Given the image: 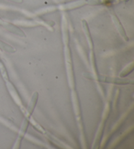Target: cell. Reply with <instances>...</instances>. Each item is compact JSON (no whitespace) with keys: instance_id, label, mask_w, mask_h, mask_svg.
<instances>
[{"instance_id":"6da1fadb","label":"cell","mask_w":134,"mask_h":149,"mask_svg":"<svg viewBox=\"0 0 134 149\" xmlns=\"http://www.w3.org/2000/svg\"><path fill=\"white\" fill-rule=\"evenodd\" d=\"M113 21H114L115 24L116 25V26H117V29L118 30V31H119V32L120 33L121 35H122V36H123V38H124L126 40H128L127 36H126V35L125 34L124 30L122 26V24H120V22L119 20H118L117 18L115 16H113Z\"/></svg>"},{"instance_id":"7a4b0ae2","label":"cell","mask_w":134,"mask_h":149,"mask_svg":"<svg viewBox=\"0 0 134 149\" xmlns=\"http://www.w3.org/2000/svg\"><path fill=\"white\" fill-rule=\"evenodd\" d=\"M85 3H86V1L85 0H79L77 1H74L72 2V3L66 4L65 6H64V9H72L75 8V7L81 6Z\"/></svg>"},{"instance_id":"3957f363","label":"cell","mask_w":134,"mask_h":149,"mask_svg":"<svg viewBox=\"0 0 134 149\" xmlns=\"http://www.w3.org/2000/svg\"><path fill=\"white\" fill-rule=\"evenodd\" d=\"M7 28L10 30V31L15 33V34H18L20 36H25V34L24 32H23L20 29V28H19L17 26H15L12 25V24H7Z\"/></svg>"},{"instance_id":"277c9868","label":"cell","mask_w":134,"mask_h":149,"mask_svg":"<svg viewBox=\"0 0 134 149\" xmlns=\"http://www.w3.org/2000/svg\"><path fill=\"white\" fill-rule=\"evenodd\" d=\"M0 47H1L3 50L7 51V52H15L13 48L7 43L1 42V41H0Z\"/></svg>"},{"instance_id":"5b68a950","label":"cell","mask_w":134,"mask_h":149,"mask_svg":"<svg viewBox=\"0 0 134 149\" xmlns=\"http://www.w3.org/2000/svg\"><path fill=\"white\" fill-rule=\"evenodd\" d=\"M11 1H15L16 2H22V0H11Z\"/></svg>"}]
</instances>
